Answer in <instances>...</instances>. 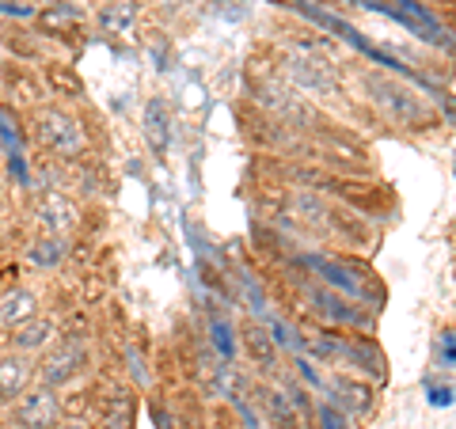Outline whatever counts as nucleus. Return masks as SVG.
<instances>
[{"label": "nucleus", "mask_w": 456, "mask_h": 429, "mask_svg": "<svg viewBox=\"0 0 456 429\" xmlns=\"http://www.w3.org/2000/svg\"><path fill=\"white\" fill-rule=\"evenodd\" d=\"M285 73H289L293 84H301L305 92H323V95L335 92V65L316 46H289Z\"/></svg>", "instance_id": "1"}, {"label": "nucleus", "mask_w": 456, "mask_h": 429, "mask_svg": "<svg viewBox=\"0 0 456 429\" xmlns=\"http://www.w3.org/2000/svg\"><path fill=\"white\" fill-rule=\"evenodd\" d=\"M35 134H38L42 149H50L53 156H65V160L84 152V130L65 110H42L38 122H35Z\"/></svg>", "instance_id": "2"}, {"label": "nucleus", "mask_w": 456, "mask_h": 429, "mask_svg": "<svg viewBox=\"0 0 456 429\" xmlns=\"http://www.w3.org/2000/svg\"><path fill=\"white\" fill-rule=\"evenodd\" d=\"M369 88H373L377 107L388 114L392 122H422V103H419L415 92L399 88V84L384 80V77H373V80H369Z\"/></svg>", "instance_id": "3"}, {"label": "nucleus", "mask_w": 456, "mask_h": 429, "mask_svg": "<svg viewBox=\"0 0 456 429\" xmlns=\"http://www.w3.org/2000/svg\"><path fill=\"white\" fill-rule=\"evenodd\" d=\"M20 422L27 429H53L57 418H61V410H57V399L50 388H38V392H27L23 403H20Z\"/></svg>", "instance_id": "4"}, {"label": "nucleus", "mask_w": 456, "mask_h": 429, "mask_svg": "<svg viewBox=\"0 0 456 429\" xmlns=\"http://www.w3.org/2000/svg\"><path fill=\"white\" fill-rule=\"evenodd\" d=\"M38 221L46 224V232L65 236L69 228L77 224V206L69 202V198H61V194H46V198L38 202Z\"/></svg>", "instance_id": "5"}, {"label": "nucleus", "mask_w": 456, "mask_h": 429, "mask_svg": "<svg viewBox=\"0 0 456 429\" xmlns=\"http://www.w3.org/2000/svg\"><path fill=\"white\" fill-rule=\"evenodd\" d=\"M80 368V346H61L57 353L46 357V365H42V384L46 388H57V384H65Z\"/></svg>", "instance_id": "6"}, {"label": "nucleus", "mask_w": 456, "mask_h": 429, "mask_svg": "<svg viewBox=\"0 0 456 429\" xmlns=\"http://www.w3.org/2000/svg\"><path fill=\"white\" fill-rule=\"evenodd\" d=\"M167 103L164 99H152V103L145 107V137H149V145L152 152H167V141H171V125H167Z\"/></svg>", "instance_id": "7"}, {"label": "nucleus", "mask_w": 456, "mask_h": 429, "mask_svg": "<svg viewBox=\"0 0 456 429\" xmlns=\"http://www.w3.org/2000/svg\"><path fill=\"white\" fill-rule=\"evenodd\" d=\"M35 312H38L35 296L27 289H16V293L4 296V304H0V323H4V327H20L27 320H35Z\"/></svg>", "instance_id": "8"}, {"label": "nucleus", "mask_w": 456, "mask_h": 429, "mask_svg": "<svg viewBox=\"0 0 456 429\" xmlns=\"http://www.w3.org/2000/svg\"><path fill=\"white\" fill-rule=\"evenodd\" d=\"M27 376H31V368H27V361H20V357H8V361H0V395H4V399L20 395Z\"/></svg>", "instance_id": "9"}, {"label": "nucleus", "mask_w": 456, "mask_h": 429, "mask_svg": "<svg viewBox=\"0 0 456 429\" xmlns=\"http://www.w3.org/2000/svg\"><path fill=\"white\" fill-rule=\"evenodd\" d=\"M53 335V323L50 320H27L20 323V331H16V346L20 350H38V346H46Z\"/></svg>", "instance_id": "10"}, {"label": "nucleus", "mask_w": 456, "mask_h": 429, "mask_svg": "<svg viewBox=\"0 0 456 429\" xmlns=\"http://www.w3.org/2000/svg\"><path fill=\"white\" fill-rule=\"evenodd\" d=\"M209 331H213V346H217V353L224 357L228 365H232V357H236V331H232V323H228V320H213Z\"/></svg>", "instance_id": "11"}, {"label": "nucleus", "mask_w": 456, "mask_h": 429, "mask_svg": "<svg viewBox=\"0 0 456 429\" xmlns=\"http://www.w3.org/2000/svg\"><path fill=\"white\" fill-rule=\"evenodd\" d=\"M107 429H130L134 425V403L126 395H118L114 403L107 407V418H103Z\"/></svg>", "instance_id": "12"}, {"label": "nucleus", "mask_w": 456, "mask_h": 429, "mask_svg": "<svg viewBox=\"0 0 456 429\" xmlns=\"http://www.w3.org/2000/svg\"><path fill=\"white\" fill-rule=\"evenodd\" d=\"M316 270H320V274H323L327 281H335V285H338V289H342V293H354V296H362V289H358V281H354V278L346 274V270H338V266H331V263H316Z\"/></svg>", "instance_id": "13"}, {"label": "nucleus", "mask_w": 456, "mask_h": 429, "mask_svg": "<svg viewBox=\"0 0 456 429\" xmlns=\"http://www.w3.org/2000/svg\"><path fill=\"white\" fill-rule=\"evenodd\" d=\"M270 418L278 422V429H297V414L289 410L285 395H278V392H270Z\"/></svg>", "instance_id": "14"}, {"label": "nucleus", "mask_w": 456, "mask_h": 429, "mask_svg": "<svg viewBox=\"0 0 456 429\" xmlns=\"http://www.w3.org/2000/svg\"><path fill=\"white\" fill-rule=\"evenodd\" d=\"M248 342H251V353L259 357L263 365H274V342H270L266 331H259V327H255V331L248 335Z\"/></svg>", "instance_id": "15"}, {"label": "nucleus", "mask_w": 456, "mask_h": 429, "mask_svg": "<svg viewBox=\"0 0 456 429\" xmlns=\"http://www.w3.org/2000/svg\"><path fill=\"white\" fill-rule=\"evenodd\" d=\"M57 259H61V243H57V239H42L35 247V263L38 266H53Z\"/></svg>", "instance_id": "16"}, {"label": "nucleus", "mask_w": 456, "mask_h": 429, "mask_svg": "<svg viewBox=\"0 0 456 429\" xmlns=\"http://www.w3.org/2000/svg\"><path fill=\"white\" fill-rule=\"evenodd\" d=\"M130 16H134V8L130 4H118V8H110L107 16H103V27H118V31H126V27H130Z\"/></svg>", "instance_id": "17"}, {"label": "nucleus", "mask_w": 456, "mask_h": 429, "mask_svg": "<svg viewBox=\"0 0 456 429\" xmlns=\"http://www.w3.org/2000/svg\"><path fill=\"white\" fill-rule=\"evenodd\" d=\"M320 425H323V429H350V422L342 418V414H338L331 403L320 407Z\"/></svg>", "instance_id": "18"}]
</instances>
